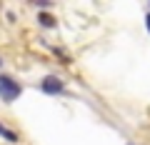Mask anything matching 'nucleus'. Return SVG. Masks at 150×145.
I'll list each match as a JSON object with an SVG mask.
<instances>
[{"label": "nucleus", "mask_w": 150, "mask_h": 145, "mask_svg": "<svg viewBox=\"0 0 150 145\" xmlns=\"http://www.w3.org/2000/svg\"><path fill=\"white\" fill-rule=\"evenodd\" d=\"M0 65H3V58H0Z\"/></svg>", "instance_id": "nucleus-9"}, {"label": "nucleus", "mask_w": 150, "mask_h": 145, "mask_svg": "<svg viewBox=\"0 0 150 145\" xmlns=\"http://www.w3.org/2000/svg\"><path fill=\"white\" fill-rule=\"evenodd\" d=\"M33 5H35V8H40L43 13H48L50 8H53V3H50V0H33Z\"/></svg>", "instance_id": "nucleus-5"}, {"label": "nucleus", "mask_w": 150, "mask_h": 145, "mask_svg": "<svg viewBox=\"0 0 150 145\" xmlns=\"http://www.w3.org/2000/svg\"><path fill=\"white\" fill-rule=\"evenodd\" d=\"M38 25L45 28V30H50V28H58V20H55V15H50V13H38Z\"/></svg>", "instance_id": "nucleus-3"}, {"label": "nucleus", "mask_w": 150, "mask_h": 145, "mask_svg": "<svg viewBox=\"0 0 150 145\" xmlns=\"http://www.w3.org/2000/svg\"><path fill=\"white\" fill-rule=\"evenodd\" d=\"M0 138H3V140H8V143H18V140H20V138H18V133H15V130L5 128L3 123H0Z\"/></svg>", "instance_id": "nucleus-4"}, {"label": "nucleus", "mask_w": 150, "mask_h": 145, "mask_svg": "<svg viewBox=\"0 0 150 145\" xmlns=\"http://www.w3.org/2000/svg\"><path fill=\"white\" fill-rule=\"evenodd\" d=\"M5 18H8V23H15V13L8 10V13H5Z\"/></svg>", "instance_id": "nucleus-7"}, {"label": "nucleus", "mask_w": 150, "mask_h": 145, "mask_svg": "<svg viewBox=\"0 0 150 145\" xmlns=\"http://www.w3.org/2000/svg\"><path fill=\"white\" fill-rule=\"evenodd\" d=\"M145 28H148V33H150V13L145 15Z\"/></svg>", "instance_id": "nucleus-8"}, {"label": "nucleus", "mask_w": 150, "mask_h": 145, "mask_svg": "<svg viewBox=\"0 0 150 145\" xmlns=\"http://www.w3.org/2000/svg\"><path fill=\"white\" fill-rule=\"evenodd\" d=\"M23 95V85L8 73H0V100L3 103H13Z\"/></svg>", "instance_id": "nucleus-1"}, {"label": "nucleus", "mask_w": 150, "mask_h": 145, "mask_svg": "<svg viewBox=\"0 0 150 145\" xmlns=\"http://www.w3.org/2000/svg\"><path fill=\"white\" fill-rule=\"evenodd\" d=\"M40 90H43L45 95H63L65 93V83L60 80L58 75H45L43 80H40Z\"/></svg>", "instance_id": "nucleus-2"}, {"label": "nucleus", "mask_w": 150, "mask_h": 145, "mask_svg": "<svg viewBox=\"0 0 150 145\" xmlns=\"http://www.w3.org/2000/svg\"><path fill=\"white\" fill-rule=\"evenodd\" d=\"M53 53H55V55H58V58H60V63H65V65H68V63H70V55H68V53H65V50H63V48H53Z\"/></svg>", "instance_id": "nucleus-6"}]
</instances>
